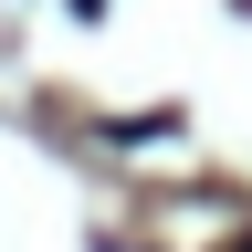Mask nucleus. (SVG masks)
<instances>
[{"mask_svg": "<svg viewBox=\"0 0 252 252\" xmlns=\"http://www.w3.org/2000/svg\"><path fill=\"white\" fill-rule=\"evenodd\" d=\"M74 11H105V0H74Z\"/></svg>", "mask_w": 252, "mask_h": 252, "instance_id": "obj_1", "label": "nucleus"}, {"mask_svg": "<svg viewBox=\"0 0 252 252\" xmlns=\"http://www.w3.org/2000/svg\"><path fill=\"white\" fill-rule=\"evenodd\" d=\"M242 252H252V242H242Z\"/></svg>", "mask_w": 252, "mask_h": 252, "instance_id": "obj_2", "label": "nucleus"}]
</instances>
